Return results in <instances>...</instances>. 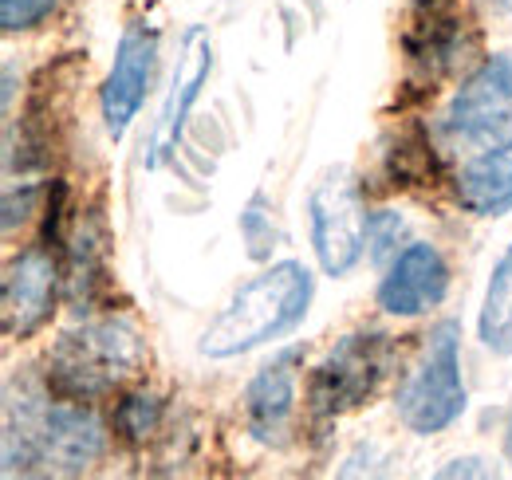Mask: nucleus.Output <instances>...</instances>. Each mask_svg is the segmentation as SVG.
<instances>
[{
  "instance_id": "1",
  "label": "nucleus",
  "mask_w": 512,
  "mask_h": 480,
  "mask_svg": "<svg viewBox=\"0 0 512 480\" xmlns=\"http://www.w3.org/2000/svg\"><path fill=\"white\" fill-rule=\"evenodd\" d=\"M316 296V280L300 260H280L253 276L229 307L205 327L197 351L205 359H237L256 347L288 335L296 323H304Z\"/></svg>"
},
{
  "instance_id": "2",
  "label": "nucleus",
  "mask_w": 512,
  "mask_h": 480,
  "mask_svg": "<svg viewBox=\"0 0 512 480\" xmlns=\"http://www.w3.org/2000/svg\"><path fill=\"white\" fill-rule=\"evenodd\" d=\"M20 445V453L4 457V473L20 469L28 473L32 465H48V469H64L79 473L87 465H95L107 449V433L103 421L95 418V410H87L79 398H24L20 410L16 402H8V421H4V449Z\"/></svg>"
},
{
  "instance_id": "3",
  "label": "nucleus",
  "mask_w": 512,
  "mask_h": 480,
  "mask_svg": "<svg viewBox=\"0 0 512 480\" xmlns=\"http://www.w3.org/2000/svg\"><path fill=\"white\" fill-rule=\"evenodd\" d=\"M142 359H146L142 339L123 319L87 323L79 331H67L64 339L52 347L48 386L64 398L91 402V398L111 394L119 382H127L130 374H138Z\"/></svg>"
},
{
  "instance_id": "4",
  "label": "nucleus",
  "mask_w": 512,
  "mask_h": 480,
  "mask_svg": "<svg viewBox=\"0 0 512 480\" xmlns=\"http://www.w3.org/2000/svg\"><path fill=\"white\" fill-rule=\"evenodd\" d=\"M398 421L418 433H442L465 414V382H461V327L438 323L422 347L418 362L398 386Z\"/></svg>"
},
{
  "instance_id": "5",
  "label": "nucleus",
  "mask_w": 512,
  "mask_h": 480,
  "mask_svg": "<svg viewBox=\"0 0 512 480\" xmlns=\"http://www.w3.org/2000/svg\"><path fill=\"white\" fill-rule=\"evenodd\" d=\"M446 126L477 154H512V56L485 60L457 87Z\"/></svg>"
},
{
  "instance_id": "6",
  "label": "nucleus",
  "mask_w": 512,
  "mask_h": 480,
  "mask_svg": "<svg viewBox=\"0 0 512 480\" xmlns=\"http://www.w3.org/2000/svg\"><path fill=\"white\" fill-rule=\"evenodd\" d=\"M308 221H312V248L327 276H347L363 260L367 244V213L359 181L347 166L327 170L312 197H308Z\"/></svg>"
},
{
  "instance_id": "7",
  "label": "nucleus",
  "mask_w": 512,
  "mask_h": 480,
  "mask_svg": "<svg viewBox=\"0 0 512 480\" xmlns=\"http://www.w3.org/2000/svg\"><path fill=\"white\" fill-rule=\"evenodd\" d=\"M386 362H390V343L386 335H347L327 359L316 366L312 382H308V402H312V414L320 418H335V414H347L355 406H363L386 374Z\"/></svg>"
},
{
  "instance_id": "8",
  "label": "nucleus",
  "mask_w": 512,
  "mask_h": 480,
  "mask_svg": "<svg viewBox=\"0 0 512 480\" xmlns=\"http://www.w3.org/2000/svg\"><path fill=\"white\" fill-rule=\"evenodd\" d=\"M154 60H158V32L146 24H130L127 32L119 36L115 48V63L107 71L103 83V122L107 134L119 142L130 130V122L138 119L150 79H154Z\"/></svg>"
},
{
  "instance_id": "9",
  "label": "nucleus",
  "mask_w": 512,
  "mask_h": 480,
  "mask_svg": "<svg viewBox=\"0 0 512 480\" xmlns=\"http://www.w3.org/2000/svg\"><path fill=\"white\" fill-rule=\"evenodd\" d=\"M209 71H213V44L201 28H193V32H186V44L178 52V67H174V79H170V91H166V103L158 111L154 134H150V150H146L150 170L162 166L178 150L193 103H197L201 87L209 83Z\"/></svg>"
},
{
  "instance_id": "10",
  "label": "nucleus",
  "mask_w": 512,
  "mask_h": 480,
  "mask_svg": "<svg viewBox=\"0 0 512 480\" xmlns=\"http://www.w3.org/2000/svg\"><path fill=\"white\" fill-rule=\"evenodd\" d=\"M56 292L60 268L48 248H24L20 256H12L4 272V331L12 339L36 335L56 311Z\"/></svg>"
},
{
  "instance_id": "11",
  "label": "nucleus",
  "mask_w": 512,
  "mask_h": 480,
  "mask_svg": "<svg viewBox=\"0 0 512 480\" xmlns=\"http://www.w3.org/2000/svg\"><path fill=\"white\" fill-rule=\"evenodd\" d=\"M449 292V264L434 244H406L379 284V307L386 315L414 319L446 300Z\"/></svg>"
},
{
  "instance_id": "12",
  "label": "nucleus",
  "mask_w": 512,
  "mask_h": 480,
  "mask_svg": "<svg viewBox=\"0 0 512 480\" xmlns=\"http://www.w3.org/2000/svg\"><path fill=\"white\" fill-rule=\"evenodd\" d=\"M296 374H300V351L288 347L272 362H264L245 390V418L260 441H284L288 425L296 418Z\"/></svg>"
},
{
  "instance_id": "13",
  "label": "nucleus",
  "mask_w": 512,
  "mask_h": 480,
  "mask_svg": "<svg viewBox=\"0 0 512 480\" xmlns=\"http://www.w3.org/2000/svg\"><path fill=\"white\" fill-rule=\"evenodd\" d=\"M453 197L473 217L512 213V154H477L453 178Z\"/></svg>"
},
{
  "instance_id": "14",
  "label": "nucleus",
  "mask_w": 512,
  "mask_h": 480,
  "mask_svg": "<svg viewBox=\"0 0 512 480\" xmlns=\"http://www.w3.org/2000/svg\"><path fill=\"white\" fill-rule=\"evenodd\" d=\"M477 331H481V343L493 355H512V244L489 276Z\"/></svg>"
},
{
  "instance_id": "15",
  "label": "nucleus",
  "mask_w": 512,
  "mask_h": 480,
  "mask_svg": "<svg viewBox=\"0 0 512 480\" xmlns=\"http://www.w3.org/2000/svg\"><path fill=\"white\" fill-rule=\"evenodd\" d=\"M162 421V402L154 394H127L119 406H115V429L127 437V441H146Z\"/></svg>"
},
{
  "instance_id": "16",
  "label": "nucleus",
  "mask_w": 512,
  "mask_h": 480,
  "mask_svg": "<svg viewBox=\"0 0 512 480\" xmlns=\"http://www.w3.org/2000/svg\"><path fill=\"white\" fill-rule=\"evenodd\" d=\"M241 233H245V244H249V256L253 260H268L272 256V248H276V225H272V213H268L264 193H253V201L245 205Z\"/></svg>"
},
{
  "instance_id": "17",
  "label": "nucleus",
  "mask_w": 512,
  "mask_h": 480,
  "mask_svg": "<svg viewBox=\"0 0 512 480\" xmlns=\"http://www.w3.org/2000/svg\"><path fill=\"white\" fill-rule=\"evenodd\" d=\"M406 233V221L390 209H379L367 217V244H371V256L386 260V256H398V240Z\"/></svg>"
},
{
  "instance_id": "18",
  "label": "nucleus",
  "mask_w": 512,
  "mask_h": 480,
  "mask_svg": "<svg viewBox=\"0 0 512 480\" xmlns=\"http://www.w3.org/2000/svg\"><path fill=\"white\" fill-rule=\"evenodd\" d=\"M56 0H0V24L4 32H28L40 20H48Z\"/></svg>"
},
{
  "instance_id": "19",
  "label": "nucleus",
  "mask_w": 512,
  "mask_h": 480,
  "mask_svg": "<svg viewBox=\"0 0 512 480\" xmlns=\"http://www.w3.org/2000/svg\"><path fill=\"white\" fill-rule=\"evenodd\" d=\"M481 461H453L442 469V477H493V469H477Z\"/></svg>"
},
{
  "instance_id": "20",
  "label": "nucleus",
  "mask_w": 512,
  "mask_h": 480,
  "mask_svg": "<svg viewBox=\"0 0 512 480\" xmlns=\"http://www.w3.org/2000/svg\"><path fill=\"white\" fill-rule=\"evenodd\" d=\"M418 8H426V12H438V8H446L449 0H414Z\"/></svg>"
},
{
  "instance_id": "21",
  "label": "nucleus",
  "mask_w": 512,
  "mask_h": 480,
  "mask_svg": "<svg viewBox=\"0 0 512 480\" xmlns=\"http://www.w3.org/2000/svg\"><path fill=\"white\" fill-rule=\"evenodd\" d=\"M509 449H512V425H509Z\"/></svg>"
},
{
  "instance_id": "22",
  "label": "nucleus",
  "mask_w": 512,
  "mask_h": 480,
  "mask_svg": "<svg viewBox=\"0 0 512 480\" xmlns=\"http://www.w3.org/2000/svg\"><path fill=\"white\" fill-rule=\"evenodd\" d=\"M505 4H509V12H512V0H505Z\"/></svg>"
}]
</instances>
